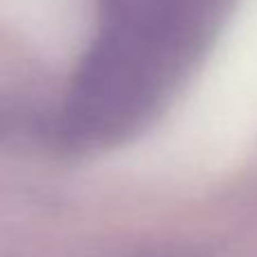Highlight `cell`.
Listing matches in <instances>:
<instances>
[{"mask_svg": "<svg viewBox=\"0 0 257 257\" xmlns=\"http://www.w3.org/2000/svg\"><path fill=\"white\" fill-rule=\"evenodd\" d=\"M219 0H102L99 30L77 72L61 136L97 145L156 111L199 52Z\"/></svg>", "mask_w": 257, "mask_h": 257, "instance_id": "obj_1", "label": "cell"}]
</instances>
